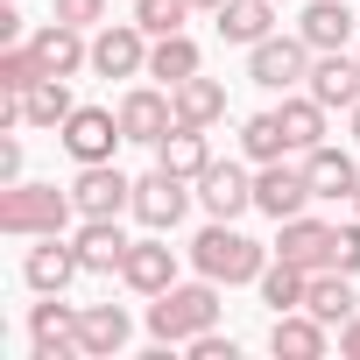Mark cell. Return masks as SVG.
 <instances>
[{
  "label": "cell",
  "mask_w": 360,
  "mask_h": 360,
  "mask_svg": "<svg viewBox=\"0 0 360 360\" xmlns=\"http://www.w3.org/2000/svg\"><path fill=\"white\" fill-rule=\"evenodd\" d=\"M219 290L226 283H212V276H198V283H169L155 304H148V339H162V346H191L198 332H212L219 325Z\"/></svg>",
  "instance_id": "1"
},
{
  "label": "cell",
  "mask_w": 360,
  "mask_h": 360,
  "mask_svg": "<svg viewBox=\"0 0 360 360\" xmlns=\"http://www.w3.org/2000/svg\"><path fill=\"white\" fill-rule=\"evenodd\" d=\"M269 255L276 248H262L255 233H240L233 219H212L198 240H191V269L198 276H212V283H262V269H269Z\"/></svg>",
  "instance_id": "2"
},
{
  "label": "cell",
  "mask_w": 360,
  "mask_h": 360,
  "mask_svg": "<svg viewBox=\"0 0 360 360\" xmlns=\"http://www.w3.org/2000/svg\"><path fill=\"white\" fill-rule=\"evenodd\" d=\"M78 219V198L57 191V184H0V233L8 240H43V233H64Z\"/></svg>",
  "instance_id": "3"
},
{
  "label": "cell",
  "mask_w": 360,
  "mask_h": 360,
  "mask_svg": "<svg viewBox=\"0 0 360 360\" xmlns=\"http://www.w3.org/2000/svg\"><path fill=\"white\" fill-rule=\"evenodd\" d=\"M311 43L304 36H262L255 50H248V78L262 85V92H290V85H304L311 78Z\"/></svg>",
  "instance_id": "4"
},
{
  "label": "cell",
  "mask_w": 360,
  "mask_h": 360,
  "mask_svg": "<svg viewBox=\"0 0 360 360\" xmlns=\"http://www.w3.org/2000/svg\"><path fill=\"white\" fill-rule=\"evenodd\" d=\"M64 155L71 162H113V148L127 141L120 134V106H71V120L57 127Z\"/></svg>",
  "instance_id": "5"
},
{
  "label": "cell",
  "mask_w": 360,
  "mask_h": 360,
  "mask_svg": "<svg viewBox=\"0 0 360 360\" xmlns=\"http://www.w3.org/2000/svg\"><path fill=\"white\" fill-rule=\"evenodd\" d=\"M191 212V176H176V169H148V176H134V219L148 226V233H169L176 219Z\"/></svg>",
  "instance_id": "6"
},
{
  "label": "cell",
  "mask_w": 360,
  "mask_h": 360,
  "mask_svg": "<svg viewBox=\"0 0 360 360\" xmlns=\"http://www.w3.org/2000/svg\"><path fill=\"white\" fill-rule=\"evenodd\" d=\"M148 29L141 22H99L92 36V71L99 78H148Z\"/></svg>",
  "instance_id": "7"
},
{
  "label": "cell",
  "mask_w": 360,
  "mask_h": 360,
  "mask_svg": "<svg viewBox=\"0 0 360 360\" xmlns=\"http://www.w3.org/2000/svg\"><path fill=\"white\" fill-rule=\"evenodd\" d=\"M71 198H78V219H120L134 212V176H120L113 162H78Z\"/></svg>",
  "instance_id": "8"
},
{
  "label": "cell",
  "mask_w": 360,
  "mask_h": 360,
  "mask_svg": "<svg viewBox=\"0 0 360 360\" xmlns=\"http://www.w3.org/2000/svg\"><path fill=\"white\" fill-rule=\"evenodd\" d=\"M169 127H176V99H169V85H127V92H120V134H127V141L155 148Z\"/></svg>",
  "instance_id": "9"
},
{
  "label": "cell",
  "mask_w": 360,
  "mask_h": 360,
  "mask_svg": "<svg viewBox=\"0 0 360 360\" xmlns=\"http://www.w3.org/2000/svg\"><path fill=\"white\" fill-rule=\"evenodd\" d=\"M304 205H311V176H304V162L290 169V155H283V162H262V169H255V212H269V219L283 226V219H297Z\"/></svg>",
  "instance_id": "10"
},
{
  "label": "cell",
  "mask_w": 360,
  "mask_h": 360,
  "mask_svg": "<svg viewBox=\"0 0 360 360\" xmlns=\"http://www.w3.org/2000/svg\"><path fill=\"white\" fill-rule=\"evenodd\" d=\"M78 276H85V262H78V248H64V233H43V240L29 248V262H22V283H29L36 297H64Z\"/></svg>",
  "instance_id": "11"
},
{
  "label": "cell",
  "mask_w": 360,
  "mask_h": 360,
  "mask_svg": "<svg viewBox=\"0 0 360 360\" xmlns=\"http://www.w3.org/2000/svg\"><path fill=\"white\" fill-rule=\"evenodd\" d=\"M29 346H36V360H85V353H78V304L43 297V304L29 311Z\"/></svg>",
  "instance_id": "12"
},
{
  "label": "cell",
  "mask_w": 360,
  "mask_h": 360,
  "mask_svg": "<svg viewBox=\"0 0 360 360\" xmlns=\"http://www.w3.org/2000/svg\"><path fill=\"white\" fill-rule=\"evenodd\" d=\"M29 50H36L43 78H78V71H92V43H85V29H71V22H43V29L29 36Z\"/></svg>",
  "instance_id": "13"
},
{
  "label": "cell",
  "mask_w": 360,
  "mask_h": 360,
  "mask_svg": "<svg viewBox=\"0 0 360 360\" xmlns=\"http://www.w3.org/2000/svg\"><path fill=\"white\" fill-rule=\"evenodd\" d=\"M120 283H127L134 297H162V290L176 283V255H169V240H162V233H141V240L127 248V262H120Z\"/></svg>",
  "instance_id": "14"
},
{
  "label": "cell",
  "mask_w": 360,
  "mask_h": 360,
  "mask_svg": "<svg viewBox=\"0 0 360 360\" xmlns=\"http://www.w3.org/2000/svg\"><path fill=\"white\" fill-rule=\"evenodd\" d=\"M332 240H339V226H325V219L297 212V219H283V233H276V255L318 276V269H332Z\"/></svg>",
  "instance_id": "15"
},
{
  "label": "cell",
  "mask_w": 360,
  "mask_h": 360,
  "mask_svg": "<svg viewBox=\"0 0 360 360\" xmlns=\"http://www.w3.org/2000/svg\"><path fill=\"white\" fill-rule=\"evenodd\" d=\"M134 339V318L120 304H78V353L85 360H113Z\"/></svg>",
  "instance_id": "16"
},
{
  "label": "cell",
  "mask_w": 360,
  "mask_h": 360,
  "mask_svg": "<svg viewBox=\"0 0 360 360\" xmlns=\"http://www.w3.org/2000/svg\"><path fill=\"white\" fill-rule=\"evenodd\" d=\"M325 346H332V325H325V318H311V311H276V325H269V353H276V360H325Z\"/></svg>",
  "instance_id": "17"
},
{
  "label": "cell",
  "mask_w": 360,
  "mask_h": 360,
  "mask_svg": "<svg viewBox=\"0 0 360 360\" xmlns=\"http://www.w3.org/2000/svg\"><path fill=\"white\" fill-rule=\"evenodd\" d=\"M304 92H311L325 113H332V106L346 113V106L360 99V64H353L346 50H318V57H311V78H304Z\"/></svg>",
  "instance_id": "18"
},
{
  "label": "cell",
  "mask_w": 360,
  "mask_h": 360,
  "mask_svg": "<svg viewBox=\"0 0 360 360\" xmlns=\"http://www.w3.org/2000/svg\"><path fill=\"white\" fill-rule=\"evenodd\" d=\"M198 205H205L212 219H240V212H255V176H248L240 162H212V169L198 176Z\"/></svg>",
  "instance_id": "19"
},
{
  "label": "cell",
  "mask_w": 360,
  "mask_h": 360,
  "mask_svg": "<svg viewBox=\"0 0 360 360\" xmlns=\"http://www.w3.org/2000/svg\"><path fill=\"white\" fill-rule=\"evenodd\" d=\"M78 262H85V276H120V262H127V233H120V219H85L78 226Z\"/></svg>",
  "instance_id": "20"
},
{
  "label": "cell",
  "mask_w": 360,
  "mask_h": 360,
  "mask_svg": "<svg viewBox=\"0 0 360 360\" xmlns=\"http://www.w3.org/2000/svg\"><path fill=\"white\" fill-rule=\"evenodd\" d=\"M304 176H311V198H353L360 191V162L346 148H332V141H318L304 155Z\"/></svg>",
  "instance_id": "21"
},
{
  "label": "cell",
  "mask_w": 360,
  "mask_h": 360,
  "mask_svg": "<svg viewBox=\"0 0 360 360\" xmlns=\"http://www.w3.org/2000/svg\"><path fill=\"white\" fill-rule=\"evenodd\" d=\"M155 162L162 169H176V176H191V184H198V176L212 169V141H205V127H184V120H176L162 141H155Z\"/></svg>",
  "instance_id": "22"
},
{
  "label": "cell",
  "mask_w": 360,
  "mask_h": 360,
  "mask_svg": "<svg viewBox=\"0 0 360 360\" xmlns=\"http://www.w3.org/2000/svg\"><path fill=\"white\" fill-rule=\"evenodd\" d=\"M212 22H219V43H240V50H255L262 36H276V0H226V8H219Z\"/></svg>",
  "instance_id": "23"
},
{
  "label": "cell",
  "mask_w": 360,
  "mask_h": 360,
  "mask_svg": "<svg viewBox=\"0 0 360 360\" xmlns=\"http://www.w3.org/2000/svg\"><path fill=\"white\" fill-rule=\"evenodd\" d=\"M169 99H176V120L184 127H219L226 120V85L219 78H184V85H169Z\"/></svg>",
  "instance_id": "24"
},
{
  "label": "cell",
  "mask_w": 360,
  "mask_h": 360,
  "mask_svg": "<svg viewBox=\"0 0 360 360\" xmlns=\"http://www.w3.org/2000/svg\"><path fill=\"white\" fill-rule=\"evenodd\" d=\"M297 36L311 50H346L353 43V8H346V0H311V8L297 15Z\"/></svg>",
  "instance_id": "25"
},
{
  "label": "cell",
  "mask_w": 360,
  "mask_h": 360,
  "mask_svg": "<svg viewBox=\"0 0 360 360\" xmlns=\"http://www.w3.org/2000/svg\"><path fill=\"white\" fill-rule=\"evenodd\" d=\"M198 71H205V57H198V43H191L184 29L148 43V78H162V85H184V78H198Z\"/></svg>",
  "instance_id": "26"
},
{
  "label": "cell",
  "mask_w": 360,
  "mask_h": 360,
  "mask_svg": "<svg viewBox=\"0 0 360 360\" xmlns=\"http://www.w3.org/2000/svg\"><path fill=\"white\" fill-rule=\"evenodd\" d=\"M71 78H36L29 92H22V127H64L71 120Z\"/></svg>",
  "instance_id": "27"
},
{
  "label": "cell",
  "mask_w": 360,
  "mask_h": 360,
  "mask_svg": "<svg viewBox=\"0 0 360 360\" xmlns=\"http://www.w3.org/2000/svg\"><path fill=\"white\" fill-rule=\"evenodd\" d=\"M262 304L269 311H304V297H311V269H297V262H283V255H269V269H262Z\"/></svg>",
  "instance_id": "28"
},
{
  "label": "cell",
  "mask_w": 360,
  "mask_h": 360,
  "mask_svg": "<svg viewBox=\"0 0 360 360\" xmlns=\"http://www.w3.org/2000/svg\"><path fill=\"white\" fill-rule=\"evenodd\" d=\"M304 311H311V318H325V325H346V318L360 311V297H353V276H339V269H318V276H311V297H304Z\"/></svg>",
  "instance_id": "29"
},
{
  "label": "cell",
  "mask_w": 360,
  "mask_h": 360,
  "mask_svg": "<svg viewBox=\"0 0 360 360\" xmlns=\"http://www.w3.org/2000/svg\"><path fill=\"white\" fill-rule=\"evenodd\" d=\"M276 120H283V134H290V155H311V148L325 141V106H318L311 92H304V99H283Z\"/></svg>",
  "instance_id": "30"
},
{
  "label": "cell",
  "mask_w": 360,
  "mask_h": 360,
  "mask_svg": "<svg viewBox=\"0 0 360 360\" xmlns=\"http://www.w3.org/2000/svg\"><path fill=\"white\" fill-rule=\"evenodd\" d=\"M240 155L262 169V162H283L290 155V134H283V120L276 113H255V120H240Z\"/></svg>",
  "instance_id": "31"
},
{
  "label": "cell",
  "mask_w": 360,
  "mask_h": 360,
  "mask_svg": "<svg viewBox=\"0 0 360 360\" xmlns=\"http://www.w3.org/2000/svg\"><path fill=\"white\" fill-rule=\"evenodd\" d=\"M198 8H191V0H134V22L148 29V36H176V29H184Z\"/></svg>",
  "instance_id": "32"
},
{
  "label": "cell",
  "mask_w": 360,
  "mask_h": 360,
  "mask_svg": "<svg viewBox=\"0 0 360 360\" xmlns=\"http://www.w3.org/2000/svg\"><path fill=\"white\" fill-rule=\"evenodd\" d=\"M36 78H43V64H36L29 43H8V50H0V92H29Z\"/></svg>",
  "instance_id": "33"
},
{
  "label": "cell",
  "mask_w": 360,
  "mask_h": 360,
  "mask_svg": "<svg viewBox=\"0 0 360 360\" xmlns=\"http://www.w3.org/2000/svg\"><path fill=\"white\" fill-rule=\"evenodd\" d=\"M332 269H339V276H360V212H353V226H339V240H332Z\"/></svg>",
  "instance_id": "34"
},
{
  "label": "cell",
  "mask_w": 360,
  "mask_h": 360,
  "mask_svg": "<svg viewBox=\"0 0 360 360\" xmlns=\"http://www.w3.org/2000/svg\"><path fill=\"white\" fill-rule=\"evenodd\" d=\"M57 22H71V29H99V22H106V0H57Z\"/></svg>",
  "instance_id": "35"
},
{
  "label": "cell",
  "mask_w": 360,
  "mask_h": 360,
  "mask_svg": "<svg viewBox=\"0 0 360 360\" xmlns=\"http://www.w3.org/2000/svg\"><path fill=\"white\" fill-rule=\"evenodd\" d=\"M184 353H191V360H233V339H219V325H212V332H198Z\"/></svg>",
  "instance_id": "36"
},
{
  "label": "cell",
  "mask_w": 360,
  "mask_h": 360,
  "mask_svg": "<svg viewBox=\"0 0 360 360\" xmlns=\"http://www.w3.org/2000/svg\"><path fill=\"white\" fill-rule=\"evenodd\" d=\"M8 43H29V36H22V8L0 0V50H8Z\"/></svg>",
  "instance_id": "37"
},
{
  "label": "cell",
  "mask_w": 360,
  "mask_h": 360,
  "mask_svg": "<svg viewBox=\"0 0 360 360\" xmlns=\"http://www.w3.org/2000/svg\"><path fill=\"white\" fill-rule=\"evenodd\" d=\"M0 184H22V141L15 134L0 141Z\"/></svg>",
  "instance_id": "38"
},
{
  "label": "cell",
  "mask_w": 360,
  "mask_h": 360,
  "mask_svg": "<svg viewBox=\"0 0 360 360\" xmlns=\"http://www.w3.org/2000/svg\"><path fill=\"white\" fill-rule=\"evenodd\" d=\"M339 353H346V360H360V311L339 325Z\"/></svg>",
  "instance_id": "39"
},
{
  "label": "cell",
  "mask_w": 360,
  "mask_h": 360,
  "mask_svg": "<svg viewBox=\"0 0 360 360\" xmlns=\"http://www.w3.org/2000/svg\"><path fill=\"white\" fill-rule=\"evenodd\" d=\"M346 127H353V141H360V99H353V106H346Z\"/></svg>",
  "instance_id": "40"
},
{
  "label": "cell",
  "mask_w": 360,
  "mask_h": 360,
  "mask_svg": "<svg viewBox=\"0 0 360 360\" xmlns=\"http://www.w3.org/2000/svg\"><path fill=\"white\" fill-rule=\"evenodd\" d=\"M191 8H205V15H219V8H226V0H191Z\"/></svg>",
  "instance_id": "41"
},
{
  "label": "cell",
  "mask_w": 360,
  "mask_h": 360,
  "mask_svg": "<svg viewBox=\"0 0 360 360\" xmlns=\"http://www.w3.org/2000/svg\"><path fill=\"white\" fill-rule=\"evenodd\" d=\"M353 212H360V191H353Z\"/></svg>",
  "instance_id": "42"
},
{
  "label": "cell",
  "mask_w": 360,
  "mask_h": 360,
  "mask_svg": "<svg viewBox=\"0 0 360 360\" xmlns=\"http://www.w3.org/2000/svg\"><path fill=\"white\" fill-rule=\"evenodd\" d=\"M353 64H360V50H353Z\"/></svg>",
  "instance_id": "43"
}]
</instances>
